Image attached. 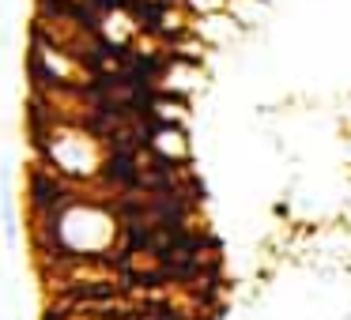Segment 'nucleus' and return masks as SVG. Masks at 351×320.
I'll use <instances>...</instances> for the list:
<instances>
[{
  "instance_id": "obj_1",
  "label": "nucleus",
  "mask_w": 351,
  "mask_h": 320,
  "mask_svg": "<svg viewBox=\"0 0 351 320\" xmlns=\"http://www.w3.org/2000/svg\"><path fill=\"white\" fill-rule=\"evenodd\" d=\"M193 8L197 12H215V8H223V0H193Z\"/></svg>"
}]
</instances>
